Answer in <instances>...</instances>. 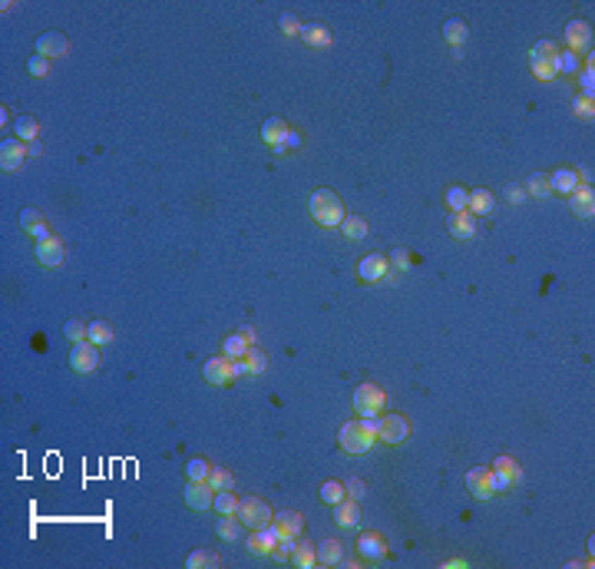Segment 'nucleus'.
Here are the masks:
<instances>
[{"mask_svg": "<svg viewBox=\"0 0 595 569\" xmlns=\"http://www.w3.org/2000/svg\"><path fill=\"white\" fill-rule=\"evenodd\" d=\"M489 470H493V490H496V493L509 490V487H516V483H520V463H516L513 457H499Z\"/></svg>", "mask_w": 595, "mask_h": 569, "instance_id": "nucleus-9", "label": "nucleus"}, {"mask_svg": "<svg viewBox=\"0 0 595 569\" xmlns=\"http://www.w3.org/2000/svg\"><path fill=\"white\" fill-rule=\"evenodd\" d=\"M66 50H70V44L60 30H46L37 37V54L40 56H63Z\"/></svg>", "mask_w": 595, "mask_h": 569, "instance_id": "nucleus-19", "label": "nucleus"}, {"mask_svg": "<svg viewBox=\"0 0 595 569\" xmlns=\"http://www.w3.org/2000/svg\"><path fill=\"white\" fill-rule=\"evenodd\" d=\"M563 54H559V46L552 44V40H539V44L530 50V66H532V77L536 80H556L559 77V70H563Z\"/></svg>", "mask_w": 595, "mask_h": 569, "instance_id": "nucleus-2", "label": "nucleus"}, {"mask_svg": "<svg viewBox=\"0 0 595 569\" xmlns=\"http://www.w3.org/2000/svg\"><path fill=\"white\" fill-rule=\"evenodd\" d=\"M565 46H572V54H589L592 50V27H589V20H572L565 27Z\"/></svg>", "mask_w": 595, "mask_h": 569, "instance_id": "nucleus-11", "label": "nucleus"}, {"mask_svg": "<svg viewBox=\"0 0 595 569\" xmlns=\"http://www.w3.org/2000/svg\"><path fill=\"white\" fill-rule=\"evenodd\" d=\"M27 70H30L33 77H46V70H50V63H46V56L33 54L30 60H27Z\"/></svg>", "mask_w": 595, "mask_h": 569, "instance_id": "nucleus-46", "label": "nucleus"}, {"mask_svg": "<svg viewBox=\"0 0 595 569\" xmlns=\"http://www.w3.org/2000/svg\"><path fill=\"white\" fill-rule=\"evenodd\" d=\"M294 149H301V132L288 130V136H284V156L294 153Z\"/></svg>", "mask_w": 595, "mask_h": 569, "instance_id": "nucleus-51", "label": "nucleus"}, {"mask_svg": "<svg viewBox=\"0 0 595 569\" xmlns=\"http://www.w3.org/2000/svg\"><path fill=\"white\" fill-rule=\"evenodd\" d=\"M23 156H30V153H27V146H23L20 139H4V142H0V165H4V173L20 169Z\"/></svg>", "mask_w": 595, "mask_h": 569, "instance_id": "nucleus-15", "label": "nucleus"}, {"mask_svg": "<svg viewBox=\"0 0 595 569\" xmlns=\"http://www.w3.org/2000/svg\"><path fill=\"white\" fill-rule=\"evenodd\" d=\"M318 496H321V504H341V500H344L347 496V490H344V483L341 480H325L321 483V490H318Z\"/></svg>", "mask_w": 595, "mask_h": 569, "instance_id": "nucleus-31", "label": "nucleus"}, {"mask_svg": "<svg viewBox=\"0 0 595 569\" xmlns=\"http://www.w3.org/2000/svg\"><path fill=\"white\" fill-rule=\"evenodd\" d=\"M572 110H575V116H582V120H592V116H595V103H592V96H585V93H582V96H579V99L572 103Z\"/></svg>", "mask_w": 595, "mask_h": 569, "instance_id": "nucleus-44", "label": "nucleus"}, {"mask_svg": "<svg viewBox=\"0 0 595 569\" xmlns=\"http://www.w3.org/2000/svg\"><path fill=\"white\" fill-rule=\"evenodd\" d=\"M579 83H582V93H585V96H592V87H595V73H592V66L579 73Z\"/></svg>", "mask_w": 595, "mask_h": 569, "instance_id": "nucleus-50", "label": "nucleus"}, {"mask_svg": "<svg viewBox=\"0 0 595 569\" xmlns=\"http://www.w3.org/2000/svg\"><path fill=\"white\" fill-rule=\"evenodd\" d=\"M288 130H292V126H288L282 116H271V120L261 123V139L268 142L278 156H284V136H288Z\"/></svg>", "mask_w": 595, "mask_h": 569, "instance_id": "nucleus-12", "label": "nucleus"}, {"mask_svg": "<svg viewBox=\"0 0 595 569\" xmlns=\"http://www.w3.org/2000/svg\"><path fill=\"white\" fill-rule=\"evenodd\" d=\"M238 334H242V338L249 341V344L255 341V328H251V325H242V331H238Z\"/></svg>", "mask_w": 595, "mask_h": 569, "instance_id": "nucleus-54", "label": "nucleus"}, {"mask_svg": "<svg viewBox=\"0 0 595 569\" xmlns=\"http://www.w3.org/2000/svg\"><path fill=\"white\" fill-rule=\"evenodd\" d=\"M222 559L215 556V553H206V549H192L189 553V559H185V566L189 569H202V566H218Z\"/></svg>", "mask_w": 595, "mask_h": 569, "instance_id": "nucleus-40", "label": "nucleus"}, {"mask_svg": "<svg viewBox=\"0 0 595 569\" xmlns=\"http://www.w3.org/2000/svg\"><path fill=\"white\" fill-rule=\"evenodd\" d=\"M341 229H344V235H347L351 242H361L364 235H368V222L361 219V215H351V219L341 222Z\"/></svg>", "mask_w": 595, "mask_h": 569, "instance_id": "nucleus-39", "label": "nucleus"}, {"mask_svg": "<svg viewBox=\"0 0 595 569\" xmlns=\"http://www.w3.org/2000/svg\"><path fill=\"white\" fill-rule=\"evenodd\" d=\"M212 506H215L222 516H235L238 513V496H232V490H218Z\"/></svg>", "mask_w": 595, "mask_h": 569, "instance_id": "nucleus-38", "label": "nucleus"}, {"mask_svg": "<svg viewBox=\"0 0 595 569\" xmlns=\"http://www.w3.org/2000/svg\"><path fill=\"white\" fill-rule=\"evenodd\" d=\"M27 153H30V156H40V153H44V146H40V142H30V146H27Z\"/></svg>", "mask_w": 595, "mask_h": 569, "instance_id": "nucleus-55", "label": "nucleus"}, {"mask_svg": "<svg viewBox=\"0 0 595 569\" xmlns=\"http://www.w3.org/2000/svg\"><path fill=\"white\" fill-rule=\"evenodd\" d=\"M357 549H361V556H364V559H384V556H387V543H384L377 533H361Z\"/></svg>", "mask_w": 595, "mask_h": 569, "instance_id": "nucleus-26", "label": "nucleus"}, {"mask_svg": "<svg viewBox=\"0 0 595 569\" xmlns=\"http://www.w3.org/2000/svg\"><path fill=\"white\" fill-rule=\"evenodd\" d=\"M384 401H387V394L380 391L377 384H361L354 391V411L361 417H377L384 411Z\"/></svg>", "mask_w": 595, "mask_h": 569, "instance_id": "nucleus-6", "label": "nucleus"}, {"mask_svg": "<svg viewBox=\"0 0 595 569\" xmlns=\"http://www.w3.org/2000/svg\"><path fill=\"white\" fill-rule=\"evenodd\" d=\"M222 354H225V358H232V361H242V358L249 354V341L242 338V334H232V338H225V348H222Z\"/></svg>", "mask_w": 595, "mask_h": 569, "instance_id": "nucleus-37", "label": "nucleus"}, {"mask_svg": "<svg viewBox=\"0 0 595 569\" xmlns=\"http://www.w3.org/2000/svg\"><path fill=\"white\" fill-rule=\"evenodd\" d=\"M63 331H66V338H73V344H76V341H83V338H87L89 325H83V321H76V318H70Z\"/></svg>", "mask_w": 595, "mask_h": 569, "instance_id": "nucleus-45", "label": "nucleus"}, {"mask_svg": "<svg viewBox=\"0 0 595 569\" xmlns=\"http://www.w3.org/2000/svg\"><path fill=\"white\" fill-rule=\"evenodd\" d=\"M265 368H268V358H265L258 348H249V354L242 358V371L245 374H265Z\"/></svg>", "mask_w": 595, "mask_h": 569, "instance_id": "nucleus-34", "label": "nucleus"}, {"mask_svg": "<svg viewBox=\"0 0 595 569\" xmlns=\"http://www.w3.org/2000/svg\"><path fill=\"white\" fill-rule=\"evenodd\" d=\"M308 212H311V219L318 225H325V229H334L344 222V202L337 199V192L331 189H314L311 199H308Z\"/></svg>", "mask_w": 595, "mask_h": 569, "instance_id": "nucleus-1", "label": "nucleus"}, {"mask_svg": "<svg viewBox=\"0 0 595 569\" xmlns=\"http://www.w3.org/2000/svg\"><path fill=\"white\" fill-rule=\"evenodd\" d=\"M301 40L308 46H314V50H325V46H331V30H327L325 23H304Z\"/></svg>", "mask_w": 595, "mask_h": 569, "instance_id": "nucleus-24", "label": "nucleus"}, {"mask_svg": "<svg viewBox=\"0 0 595 569\" xmlns=\"http://www.w3.org/2000/svg\"><path fill=\"white\" fill-rule=\"evenodd\" d=\"M390 262H394V268H401L403 272V268H411V255L403 252V249H397V252L390 255Z\"/></svg>", "mask_w": 595, "mask_h": 569, "instance_id": "nucleus-52", "label": "nucleus"}, {"mask_svg": "<svg viewBox=\"0 0 595 569\" xmlns=\"http://www.w3.org/2000/svg\"><path fill=\"white\" fill-rule=\"evenodd\" d=\"M569 206H572V212L579 215V219H592V215H595V192H592V186H575L572 192H569Z\"/></svg>", "mask_w": 595, "mask_h": 569, "instance_id": "nucleus-17", "label": "nucleus"}, {"mask_svg": "<svg viewBox=\"0 0 595 569\" xmlns=\"http://www.w3.org/2000/svg\"><path fill=\"white\" fill-rule=\"evenodd\" d=\"M70 368L76 374H89L99 368V354H96V344L93 341H76L73 351H70Z\"/></svg>", "mask_w": 595, "mask_h": 569, "instance_id": "nucleus-8", "label": "nucleus"}, {"mask_svg": "<svg viewBox=\"0 0 595 569\" xmlns=\"http://www.w3.org/2000/svg\"><path fill=\"white\" fill-rule=\"evenodd\" d=\"M337 444H341V450L344 454H368L374 444H377V437L374 434H368L364 427H361V420H351V424L341 427V434H337Z\"/></svg>", "mask_w": 595, "mask_h": 569, "instance_id": "nucleus-4", "label": "nucleus"}, {"mask_svg": "<svg viewBox=\"0 0 595 569\" xmlns=\"http://www.w3.org/2000/svg\"><path fill=\"white\" fill-rule=\"evenodd\" d=\"M245 546L255 553V556H268V553H275V546H278V533L268 526H261V530H251V537Z\"/></svg>", "mask_w": 595, "mask_h": 569, "instance_id": "nucleus-16", "label": "nucleus"}, {"mask_svg": "<svg viewBox=\"0 0 595 569\" xmlns=\"http://www.w3.org/2000/svg\"><path fill=\"white\" fill-rule=\"evenodd\" d=\"M493 208H496V199H493L489 189H473V192L466 196V212H470V215H489Z\"/></svg>", "mask_w": 595, "mask_h": 569, "instance_id": "nucleus-22", "label": "nucleus"}, {"mask_svg": "<svg viewBox=\"0 0 595 569\" xmlns=\"http://www.w3.org/2000/svg\"><path fill=\"white\" fill-rule=\"evenodd\" d=\"M292 563H294L298 569H311V566H318V556H314V543H311V539H301V543L294 546Z\"/></svg>", "mask_w": 595, "mask_h": 569, "instance_id": "nucleus-30", "label": "nucleus"}, {"mask_svg": "<svg viewBox=\"0 0 595 569\" xmlns=\"http://www.w3.org/2000/svg\"><path fill=\"white\" fill-rule=\"evenodd\" d=\"M526 192L536 196V199L549 196V175H546V173H532L530 179H526Z\"/></svg>", "mask_w": 595, "mask_h": 569, "instance_id": "nucleus-41", "label": "nucleus"}, {"mask_svg": "<svg viewBox=\"0 0 595 569\" xmlns=\"http://www.w3.org/2000/svg\"><path fill=\"white\" fill-rule=\"evenodd\" d=\"M314 556L321 566H337L344 559V546L337 539H325V543H314Z\"/></svg>", "mask_w": 595, "mask_h": 569, "instance_id": "nucleus-25", "label": "nucleus"}, {"mask_svg": "<svg viewBox=\"0 0 595 569\" xmlns=\"http://www.w3.org/2000/svg\"><path fill=\"white\" fill-rule=\"evenodd\" d=\"M278 27H282V33H288V37L301 33V27H298V17H294V13H282V17H278Z\"/></svg>", "mask_w": 595, "mask_h": 569, "instance_id": "nucleus-48", "label": "nucleus"}, {"mask_svg": "<svg viewBox=\"0 0 595 569\" xmlns=\"http://www.w3.org/2000/svg\"><path fill=\"white\" fill-rule=\"evenodd\" d=\"M202 374H206V381L208 384H228L232 381V374H228V358L222 354V358H212V361H206L202 364Z\"/></svg>", "mask_w": 595, "mask_h": 569, "instance_id": "nucleus-27", "label": "nucleus"}, {"mask_svg": "<svg viewBox=\"0 0 595 569\" xmlns=\"http://www.w3.org/2000/svg\"><path fill=\"white\" fill-rule=\"evenodd\" d=\"M206 483L215 493L218 490H232V487H235V477H232L228 470H222V467H212V470H208V477H206Z\"/></svg>", "mask_w": 595, "mask_h": 569, "instance_id": "nucleus-35", "label": "nucleus"}, {"mask_svg": "<svg viewBox=\"0 0 595 569\" xmlns=\"http://www.w3.org/2000/svg\"><path fill=\"white\" fill-rule=\"evenodd\" d=\"M466 490H470V496H476V500H489L493 496V470L489 467H473V470L466 473Z\"/></svg>", "mask_w": 595, "mask_h": 569, "instance_id": "nucleus-10", "label": "nucleus"}, {"mask_svg": "<svg viewBox=\"0 0 595 569\" xmlns=\"http://www.w3.org/2000/svg\"><path fill=\"white\" fill-rule=\"evenodd\" d=\"M466 37H470V27H466V20H460V17H450V20L444 23V40L450 46H463Z\"/></svg>", "mask_w": 595, "mask_h": 569, "instance_id": "nucleus-29", "label": "nucleus"}, {"mask_svg": "<svg viewBox=\"0 0 595 569\" xmlns=\"http://www.w3.org/2000/svg\"><path fill=\"white\" fill-rule=\"evenodd\" d=\"M506 196H509V202H522V199H526V189H522V186H509Z\"/></svg>", "mask_w": 595, "mask_h": 569, "instance_id": "nucleus-53", "label": "nucleus"}, {"mask_svg": "<svg viewBox=\"0 0 595 569\" xmlns=\"http://www.w3.org/2000/svg\"><path fill=\"white\" fill-rule=\"evenodd\" d=\"M37 258H40V265H46V268H60L66 258V249L63 242L56 239V235H50V239L37 242Z\"/></svg>", "mask_w": 595, "mask_h": 569, "instance_id": "nucleus-14", "label": "nucleus"}, {"mask_svg": "<svg viewBox=\"0 0 595 569\" xmlns=\"http://www.w3.org/2000/svg\"><path fill=\"white\" fill-rule=\"evenodd\" d=\"M301 526H304V520H301V513H294V510H282V513L271 516V530L278 533V539L298 537V533H301Z\"/></svg>", "mask_w": 595, "mask_h": 569, "instance_id": "nucleus-18", "label": "nucleus"}, {"mask_svg": "<svg viewBox=\"0 0 595 569\" xmlns=\"http://www.w3.org/2000/svg\"><path fill=\"white\" fill-rule=\"evenodd\" d=\"M357 275H361V282H370V284L384 282V278H390V258L387 255H377V252L364 255L361 265H357Z\"/></svg>", "mask_w": 595, "mask_h": 569, "instance_id": "nucleus-7", "label": "nucleus"}, {"mask_svg": "<svg viewBox=\"0 0 595 569\" xmlns=\"http://www.w3.org/2000/svg\"><path fill=\"white\" fill-rule=\"evenodd\" d=\"M334 523L344 526V530H354V526H361V504H357V500H351V496H344L341 504H334Z\"/></svg>", "mask_w": 595, "mask_h": 569, "instance_id": "nucleus-20", "label": "nucleus"}, {"mask_svg": "<svg viewBox=\"0 0 595 569\" xmlns=\"http://www.w3.org/2000/svg\"><path fill=\"white\" fill-rule=\"evenodd\" d=\"M208 470H212V467H208V460L192 457V460H189V467H185V477H189V480H206Z\"/></svg>", "mask_w": 595, "mask_h": 569, "instance_id": "nucleus-42", "label": "nucleus"}, {"mask_svg": "<svg viewBox=\"0 0 595 569\" xmlns=\"http://www.w3.org/2000/svg\"><path fill=\"white\" fill-rule=\"evenodd\" d=\"M20 225H23V232H27L30 239H37V242L50 239V229H46L44 215H40L37 208H23V212H20Z\"/></svg>", "mask_w": 595, "mask_h": 569, "instance_id": "nucleus-21", "label": "nucleus"}, {"mask_svg": "<svg viewBox=\"0 0 595 569\" xmlns=\"http://www.w3.org/2000/svg\"><path fill=\"white\" fill-rule=\"evenodd\" d=\"M275 559H292L294 556V537H284L278 539V546H275V553H271Z\"/></svg>", "mask_w": 595, "mask_h": 569, "instance_id": "nucleus-47", "label": "nucleus"}, {"mask_svg": "<svg viewBox=\"0 0 595 569\" xmlns=\"http://www.w3.org/2000/svg\"><path fill=\"white\" fill-rule=\"evenodd\" d=\"M450 235L453 239H460V242H466V239H473L476 235V215H470V212H453L450 215Z\"/></svg>", "mask_w": 595, "mask_h": 569, "instance_id": "nucleus-23", "label": "nucleus"}, {"mask_svg": "<svg viewBox=\"0 0 595 569\" xmlns=\"http://www.w3.org/2000/svg\"><path fill=\"white\" fill-rule=\"evenodd\" d=\"M238 523L249 526V530H261V526L271 523V506L261 500V496H245V500H238Z\"/></svg>", "mask_w": 595, "mask_h": 569, "instance_id": "nucleus-3", "label": "nucleus"}, {"mask_svg": "<svg viewBox=\"0 0 595 569\" xmlns=\"http://www.w3.org/2000/svg\"><path fill=\"white\" fill-rule=\"evenodd\" d=\"M466 189H460V186H453V189H446V206H450V212H463L466 208Z\"/></svg>", "mask_w": 595, "mask_h": 569, "instance_id": "nucleus-43", "label": "nucleus"}, {"mask_svg": "<svg viewBox=\"0 0 595 569\" xmlns=\"http://www.w3.org/2000/svg\"><path fill=\"white\" fill-rule=\"evenodd\" d=\"M113 338H116V331H113V325H109V321H89L87 341H93V344H109Z\"/></svg>", "mask_w": 595, "mask_h": 569, "instance_id": "nucleus-33", "label": "nucleus"}, {"mask_svg": "<svg viewBox=\"0 0 595 569\" xmlns=\"http://www.w3.org/2000/svg\"><path fill=\"white\" fill-rule=\"evenodd\" d=\"M579 186V175H575V169H556V173L549 175V192H572V189Z\"/></svg>", "mask_w": 595, "mask_h": 569, "instance_id": "nucleus-28", "label": "nucleus"}, {"mask_svg": "<svg viewBox=\"0 0 595 569\" xmlns=\"http://www.w3.org/2000/svg\"><path fill=\"white\" fill-rule=\"evenodd\" d=\"M13 132H17V139L37 142V132H40V126H37V120H33V116H17V123H13Z\"/></svg>", "mask_w": 595, "mask_h": 569, "instance_id": "nucleus-36", "label": "nucleus"}, {"mask_svg": "<svg viewBox=\"0 0 595 569\" xmlns=\"http://www.w3.org/2000/svg\"><path fill=\"white\" fill-rule=\"evenodd\" d=\"M411 437V424L403 414H384L377 417V440L387 444V447H397L403 440Z\"/></svg>", "mask_w": 595, "mask_h": 569, "instance_id": "nucleus-5", "label": "nucleus"}, {"mask_svg": "<svg viewBox=\"0 0 595 569\" xmlns=\"http://www.w3.org/2000/svg\"><path fill=\"white\" fill-rule=\"evenodd\" d=\"M344 490H347V496H351V500H361L368 487H364V480H357V477H351V483H344Z\"/></svg>", "mask_w": 595, "mask_h": 569, "instance_id": "nucleus-49", "label": "nucleus"}, {"mask_svg": "<svg viewBox=\"0 0 595 569\" xmlns=\"http://www.w3.org/2000/svg\"><path fill=\"white\" fill-rule=\"evenodd\" d=\"M215 530H218V539H225V543H235L238 537H242V530L245 526L238 523V516H222L215 523Z\"/></svg>", "mask_w": 595, "mask_h": 569, "instance_id": "nucleus-32", "label": "nucleus"}, {"mask_svg": "<svg viewBox=\"0 0 595 569\" xmlns=\"http://www.w3.org/2000/svg\"><path fill=\"white\" fill-rule=\"evenodd\" d=\"M212 500H215V490L206 480H189V487H185V506L189 510H208Z\"/></svg>", "mask_w": 595, "mask_h": 569, "instance_id": "nucleus-13", "label": "nucleus"}]
</instances>
